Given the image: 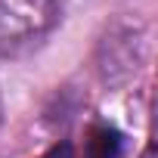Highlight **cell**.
Listing matches in <instances>:
<instances>
[{"mask_svg":"<svg viewBox=\"0 0 158 158\" xmlns=\"http://www.w3.org/2000/svg\"><path fill=\"white\" fill-rule=\"evenodd\" d=\"M56 22V0H0V40L31 44Z\"/></svg>","mask_w":158,"mask_h":158,"instance_id":"cell-1","label":"cell"},{"mask_svg":"<svg viewBox=\"0 0 158 158\" xmlns=\"http://www.w3.org/2000/svg\"><path fill=\"white\" fill-rule=\"evenodd\" d=\"M121 143L124 136L115 130V127H93L90 136H87V146H84V158H118L121 155Z\"/></svg>","mask_w":158,"mask_h":158,"instance_id":"cell-2","label":"cell"},{"mask_svg":"<svg viewBox=\"0 0 158 158\" xmlns=\"http://www.w3.org/2000/svg\"><path fill=\"white\" fill-rule=\"evenodd\" d=\"M40 158H74V152H71V143H59V146H53L47 155H40Z\"/></svg>","mask_w":158,"mask_h":158,"instance_id":"cell-3","label":"cell"}]
</instances>
